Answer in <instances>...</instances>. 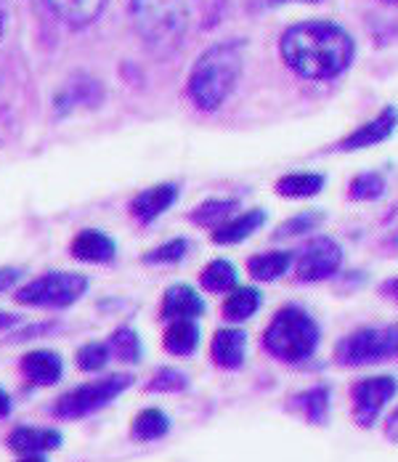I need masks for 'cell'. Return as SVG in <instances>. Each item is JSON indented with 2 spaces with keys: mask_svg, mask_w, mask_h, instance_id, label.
<instances>
[{
  "mask_svg": "<svg viewBox=\"0 0 398 462\" xmlns=\"http://www.w3.org/2000/svg\"><path fill=\"white\" fill-rule=\"evenodd\" d=\"M282 59L309 80H329L354 61V38L332 22H303L282 35Z\"/></svg>",
  "mask_w": 398,
  "mask_h": 462,
  "instance_id": "cell-1",
  "label": "cell"
},
{
  "mask_svg": "<svg viewBox=\"0 0 398 462\" xmlns=\"http://www.w3.org/2000/svg\"><path fill=\"white\" fill-rule=\"evenodd\" d=\"M242 75V46L239 43H218L208 48L189 75V98L202 112H216L228 93L234 91Z\"/></svg>",
  "mask_w": 398,
  "mask_h": 462,
  "instance_id": "cell-2",
  "label": "cell"
},
{
  "mask_svg": "<svg viewBox=\"0 0 398 462\" xmlns=\"http://www.w3.org/2000/svg\"><path fill=\"white\" fill-rule=\"evenodd\" d=\"M321 340V329L309 311L298 306H284L273 314L264 332V348L268 356L284 365L309 362Z\"/></svg>",
  "mask_w": 398,
  "mask_h": 462,
  "instance_id": "cell-3",
  "label": "cell"
},
{
  "mask_svg": "<svg viewBox=\"0 0 398 462\" xmlns=\"http://www.w3.org/2000/svg\"><path fill=\"white\" fill-rule=\"evenodd\" d=\"M131 16L135 32L154 53H171L186 38V0H131Z\"/></svg>",
  "mask_w": 398,
  "mask_h": 462,
  "instance_id": "cell-4",
  "label": "cell"
},
{
  "mask_svg": "<svg viewBox=\"0 0 398 462\" xmlns=\"http://www.w3.org/2000/svg\"><path fill=\"white\" fill-rule=\"evenodd\" d=\"M131 374H109L104 380L78 385L56 402L53 415L64 417V420H78V417H86L90 412H98L101 407L115 402L125 388H131Z\"/></svg>",
  "mask_w": 398,
  "mask_h": 462,
  "instance_id": "cell-5",
  "label": "cell"
},
{
  "mask_svg": "<svg viewBox=\"0 0 398 462\" xmlns=\"http://www.w3.org/2000/svg\"><path fill=\"white\" fill-rule=\"evenodd\" d=\"M398 377L396 374H369L358 377L351 385V415L361 430H369L377 425L385 407L396 399Z\"/></svg>",
  "mask_w": 398,
  "mask_h": 462,
  "instance_id": "cell-6",
  "label": "cell"
},
{
  "mask_svg": "<svg viewBox=\"0 0 398 462\" xmlns=\"http://www.w3.org/2000/svg\"><path fill=\"white\" fill-rule=\"evenodd\" d=\"M88 290V279L69 272H51L16 292V300L24 306H45V309H64L72 306Z\"/></svg>",
  "mask_w": 398,
  "mask_h": 462,
  "instance_id": "cell-7",
  "label": "cell"
},
{
  "mask_svg": "<svg viewBox=\"0 0 398 462\" xmlns=\"http://www.w3.org/2000/svg\"><path fill=\"white\" fill-rule=\"evenodd\" d=\"M335 365L340 367H369V365H380L385 359L393 356V346H391V329H380V327H361L351 335H346L343 340H338L335 346Z\"/></svg>",
  "mask_w": 398,
  "mask_h": 462,
  "instance_id": "cell-8",
  "label": "cell"
},
{
  "mask_svg": "<svg viewBox=\"0 0 398 462\" xmlns=\"http://www.w3.org/2000/svg\"><path fill=\"white\" fill-rule=\"evenodd\" d=\"M343 263V250L329 236H316L306 245L298 258V279L301 282H321L332 277Z\"/></svg>",
  "mask_w": 398,
  "mask_h": 462,
  "instance_id": "cell-9",
  "label": "cell"
},
{
  "mask_svg": "<svg viewBox=\"0 0 398 462\" xmlns=\"http://www.w3.org/2000/svg\"><path fill=\"white\" fill-rule=\"evenodd\" d=\"M398 128V109L396 106H385L375 120L364 123L361 128H356L348 139H343L338 143L340 152H356V149H366L375 143H383L385 139H391Z\"/></svg>",
  "mask_w": 398,
  "mask_h": 462,
  "instance_id": "cell-10",
  "label": "cell"
},
{
  "mask_svg": "<svg viewBox=\"0 0 398 462\" xmlns=\"http://www.w3.org/2000/svg\"><path fill=\"white\" fill-rule=\"evenodd\" d=\"M210 356L221 370H239L247 356V335L236 327H223L213 335Z\"/></svg>",
  "mask_w": 398,
  "mask_h": 462,
  "instance_id": "cell-11",
  "label": "cell"
},
{
  "mask_svg": "<svg viewBox=\"0 0 398 462\" xmlns=\"http://www.w3.org/2000/svg\"><path fill=\"white\" fill-rule=\"evenodd\" d=\"M205 314V300L199 292L189 284H173L160 306V317L165 322H180V319H197Z\"/></svg>",
  "mask_w": 398,
  "mask_h": 462,
  "instance_id": "cell-12",
  "label": "cell"
},
{
  "mask_svg": "<svg viewBox=\"0 0 398 462\" xmlns=\"http://www.w3.org/2000/svg\"><path fill=\"white\" fill-rule=\"evenodd\" d=\"M59 22L72 30L90 27L106 8V0H45Z\"/></svg>",
  "mask_w": 398,
  "mask_h": 462,
  "instance_id": "cell-13",
  "label": "cell"
},
{
  "mask_svg": "<svg viewBox=\"0 0 398 462\" xmlns=\"http://www.w3.org/2000/svg\"><path fill=\"white\" fill-rule=\"evenodd\" d=\"M61 433L53 428H16L8 436V447L19 455H41L61 447Z\"/></svg>",
  "mask_w": 398,
  "mask_h": 462,
  "instance_id": "cell-14",
  "label": "cell"
},
{
  "mask_svg": "<svg viewBox=\"0 0 398 462\" xmlns=\"http://www.w3.org/2000/svg\"><path fill=\"white\" fill-rule=\"evenodd\" d=\"M176 197L178 189L173 184L152 186V189L141 191V194L133 199V216H135L141 224H149V221H154L157 216H162V213L176 202Z\"/></svg>",
  "mask_w": 398,
  "mask_h": 462,
  "instance_id": "cell-15",
  "label": "cell"
},
{
  "mask_svg": "<svg viewBox=\"0 0 398 462\" xmlns=\"http://www.w3.org/2000/svg\"><path fill=\"white\" fill-rule=\"evenodd\" d=\"M292 407L306 417L310 425H327L329 410H332V388L327 383L310 385L298 396H292Z\"/></svg>",
  "mask_w": 398,
  "mask_h": 462,
  "instance_id": "cell-16",
  "label": "cell"
},
{
  "mask_svg": "<svg viewBox=\"0 0 398 462\" xmlns=\"http://www.w3.org/2000/svg\"><path fill=\"white\" fill-rule=\"evenodd\" d=\"M115 253H117V247L104 231L83 229L72 239V255L86 263H106L115 258Z\"/></svg>",
  "mask_w": 398,
  "mask_h": 462,
  "instance_id": "cell-17",
  "label": "cell"
},
{
  "mask_svg": "<svg viewBox=\"0 0 398 462\" xmlns=\"http://www.w3.org/2000/svg\"><path fill=\"white\" fill-rule=\"evenodd\" d=\"M22 372L27 374V380H32L35 385H53L61 377V356L53 351H32L22 359Z\"/></svg>",
  "mask_w": 398,
  "mask_h": 462,
  "instance_id": "cell-18",
  "label": "cell"
},
{
  "mask_svg": "<svg viewBox=\"0 0 398 462\" xmlns=\"http://www.w3.org/2000/svg\"><path fill=\"white\" fill-rule=\"evenodd\" d=\"M199 327L194 319H180V322H168L162 346L173 356H191L199 348Z\"/></svg>",
  "mask_w": 398,
  "mask_h": 462,
  "instance_id": "cell-19",
  "label": "cell"
},
{
  "mask_svg": "<svg viewBox=\"0 0 398 462\" xmlns=\"http://www.w3.org/2000/svg\"><path fill=\"white\" fill-rule=\"evenodd\" d=\"M265 224L264 210H250V213H242L239 218L234 221H226L221 226H216L213 231V242L218 245H236L242 239H247L255 229H261Z\"/></svg>",
  "mask_w": 398,
  "mask_h": 462,
  "instance_id": "cell-20",
  "label": "cell"
},
{
  "mask_svg": "<svg viewBox=\"0 0 398 462\" xmlns=\"http://www.w3.org/2000/svg\"><path fill=\"white\" fill-rule=\"evenodd\" d=\"M261 309V292L255 287H234L223 300V317L228 322H245Z\"/></svg>",
  "mask_w": 398,
  "mask_h": 462,
  "instance_id": "cell-21",
  "label": "cell"
},
{
  "mask_svg": "<svg viewBox=\"0 0 398 462\" xmlns=\"http://www.w3.org/2000/svg\"><path fill=\"white\" fill-rule=\"evenodd\" d=\"M171 433V417L165 415L162 410L157 407H149L143 412H138L133 420L131 436L135 441H157V439H165Z\"/></svg>",
  "mask_w": 398,
  "mask_h": 462,
  "instance_id": "cell-22",
  "label": "cell"
},
{
  "mask_svg": "<svg viewBox=\"0 0 398 462\" xmlns=\"http://www.w3.org/2000/svg\"><path fill=\"white\" fill-rule=\"evenodd\" d=\"M292 263V255L287 250H273V253H264L247 261V272L258 282H273L279 279Z\"/></svg>",
  "mask_w": 398,
  "mask_h": 462,
  "instance_id": "cell-23",
  "label": "cell"
},
{
  "mask_svg": "<svg viewBox=\"0 0 398 462\" xmlns=\"http://www.w3.org/2000/svg\"><path fill=\"white\" fill-rule=\"evenodd\" d=\"M321 186H324V176H316V173H290V176L276 181V194L292 197V199H303V197L319 194Z\"/></svg>",
  "mask_w": 398,
  "mask_h": 462,
  "instance_id": "cell-24",
  "label": "cell"
},
{
  "mask_svg": "<svg viewBox=\"0 0 398 462\" xmlns=\"http://www.w3.org/2000/svg\"><path fill=\"white\" fill-rule=\"evenodd\" d=\"M109 351H112V354H115V359H120V362H141L143 348H141V337H138V332L131 329V327H120V329H115V332H112V337H109Z\"/></svg>",
  "mask_w": 398,
  "mask_h": 462,
  "instance_id": "cell-25",
  "label": "cell"
},
{
  "mask_svg": "<svg viewBox=\"0 0 398 462\" xmlns=\"http://www.w3.org/2000/svg\"><path fill=\"white\" fill-rule=\"evenodd\" d=\"M202 287L208 292H228L236 287V269L228 263V261H213L208 263V269L202 272Z\"/></svg>",
  "mask_w": 398,
  "mask_h": 462,
  "instance_id": "cell-26",
  "label": "cell"
},
{
  "mask_svg": "<svg viewBox=\"0 0 398 462\" xmlns=\"http://www.w3.org/2000/svg\"><path fill=\"white\" fill-rule=\"evenodd\" d=\"M236 208L234 199H208L205 205H199L191 213V221L199 226H221L223 218H228V213Z\"/></svg>",
  "mask_w": 398,
  "mask_h": 462,
  "instance_id": "cell-27",
  "label": "cell"
},
{
  "mask_svg": "<svg viewBox=\"0 0 398 462\" xmlns=\"http://www.w3.org/2000/svg\"><path fill=\"white\" fill-rule=\"evenodd\" d=\"M189 388V374L176 370V367H162L154 372L152 383L146 385V391L152 393H180Z\"/></svg>",
  "mask_w": 398,
  "mask_h": 462,
  "instance_id": "cell-28",
  "label": "cell"
},
{
  "mask_svg": "<svg viewBox=\"0 0 398 462\" xmlns=\"http://www.w3.org/2000/svg\"><path fill=\"white\" fill-rule=\"evenodd\" d=\"M385 194V179L380 173H361L351 181V199L369 202Z\"/></svg>",
  "mask_w": 398,
  "mask_h": 462,
  "instance_id": "cell-29",
  "label": "cell"
},
{
  "mask_svg": "<svg viewBox=\"0 0 398 462\" xmlns=\"http://www.w3.org/2000/svg\"><path fill=\"white\" fill-rule=\"evenodd\" d=\"M109 356H112L109 346H104V343H86L78 351V367L83 372H98L101 367H106Z\"/></svg>",
  "mask_w": 398,
  "mask_h": 462,
  "instance_id": "cell-30",
  "label": "cell"
},
{
  "mask_svg": "<svg viewBox=\"0 0 398 462\" xmlns=\"http://www.w3.org/2000/svg\"><path fill=\"white\" fill-rule=\"evenodd\" d=\"M186 255V239H171L146 255V263H176Z\"/></svg>",
  "mask_w": 398,
  "mask_h": 462,
  "instance_id": "cell-31",
  "label": "cell"
},
{
  "mask_svg": "<svg viewBox=\"0 0 398 462\" xmlns=\"http://www.w3.org/2000/svg\"><path fill=\"white\" fill-rule=\"evenodd\" d=\"M319 224H321V213H303V216L282 224L279 234H301V231H310L313 226H319Z\"/></svg>",
  "mask_w": 398,
  "mask_h": 462,
  "instance_id": "cell-32",
  "label": "cell"
},
{
  "mask_svg": "<svg viewBox=\"0 0 398 462\" xmlns=\"http://www.w3.org/2000/svg\"><path fill=\"white\" fill-rule=\"evenodd\" d=\"M385 439H388L391 444H398V407L391 415L385 417Z\"/></svg>",
  "mask_w": 398,
  "mask_h": 462,
  "instance_id": "cell-33",
  "label": "cell"
},
{
  "mask_svg": "<svg viewBox=\"0 0 398 462\" xmlns=\"http://www.w3.org/2000/svg\"><path fill=\"white\" fill-rule=\"evenodd\" d=\"M19 279V272L16 269H0V292L14 287V282Z\"/></svg>",
  "mask_w": 398,
  "mask_h": 462,
  "instance_id": "cell-34",
  "label": "cell"
},
{
  "mask_svg": "<svg viewBox=\"0 0 398 462\" xmlns=\"http://www.w3.org/2000/svg\"><path fill=\"white\" fill-rule=\"evenodd\" d=\"M380 292H383L385 298H393V300H398V277L383 282V284H380Z\"/></svg>",
  "mask_w": 398,
  "mask_h": 462,
  "instance_id": "cell-35",
  "label": "cell"
},
{
  "mask_svg": "<svg viewBox=\"0 0 398 462\" xmlns=\"http://www.w3.org/2000/svg\"><path fill=\"white\" fill-rule=\"evenodd\" d=\"M11 415V399H8V393L0 388V417H8Z\"/></svg>",
  "mask_w": 398,
  "mask_h": 462,
  "instance_id": "cell-36",
  "label": "cell"
},
{
  "mask_svg": "<svg viewBox=\"0 0 398 462\" xmlns=\"http://www.w3.org/2000/svg\"><path fill=\"white\" fill-rule=\"evenodd\" d=\"M264 5H282V3H319V0H261Z\"/></svg>",
  "mask_w": 398,
  "mask_h": 462,
  "instance_id": "cell-37",
  "label": "cell"
},
{
  "mask_svg": "<svg viewBox=\"0 0 398 462\" xmlns=\"http://www.w3.org/2000/svg\"><path fill=\"white\" fill-rule=\"evenodd\" d=\"M391 346H393V356L398 359V327H391Z\"/></svg>",
  "mask_w": 398,
  "mask_h": 462,
  "instance_id": "cell-38",
  "label": "cell"
},
{
  "mask_svg": "<svg viewBox=\"0 0 398 462\" xmlns=\"http://www.w3.org/2000/svg\"><path fill=\"white\" fill-rule=\"evenodd\" d=\"M19 462H45V460L41 457V455H24Z\"/></svg>",
  "mask_w": 398,
  "mask_h": 462,
  "instance_id": "cell-39",
  "label": "cell"
},
{
  "mask_svg": "<svg viewBox=\"0 0 398 462\" xmlns=\"http://www.w3.org/2000/svg\"><path fill=\"white\" fill-rule=\"evenodd\" d=\"M14 319L11 317H5V314H0V327H5V324H11Z\"/></svg>",
  "mask_w": 398,
  "mask_h": 462,
  "instance_id": "cell-40",
  "label": "cell"
},
{
  "mask_svg": "<svg viewBox=\"0 0 398 462\" xmlns=\"http://www.w3.org/2000/svg\"><path fill=\"white\" fill-rule=\"evenodd\" d=\"M385 3H396V5H398V0H385Z\"/></svg>",
  "mask_w": 398,
  "mask_h": 462,
  "instance_id": "cell-41",
  "label": "cell"
}]
</instances>
